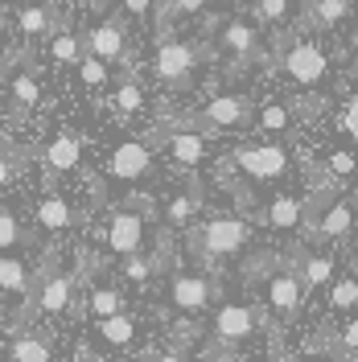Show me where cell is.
<instances>
[{
	"label": "cell",
	"instance_id": "obj_1",
	"mask_svg": "<svg viewBox=\"0 0 358 362\" xmlns=\"http://www.w3.org/2000/svg\"><path fill=\"white\" fill-rule=\"evenodd\" d=\"M251 239V230H247L243 218H210V223H202L194 235H190V243L198 255H235V251H243V243Z\"/></svg>",
	"mask_w": 358,
	"mask_h": 362
},
{
	"label": "cell",
	"instance_id": "obj_2",
	"mask_svg": "<svg viewBox=\"0 0 358 362\" xmlns=\"http://www.w3.org/2000/svg\"><path fill=\"white\" fill-rule=\"evenodd\" d=\"M280 66H284V74L296 87H317L325 78V70H330V58H325V49L317 42H292L280 54Z\"/></svg>",
	"mask_w": 358,
	"mask_h": 362
},
{
	"label": "cell",
	"instance_id": "obj_3",
	"mask_svg": "<svg viewBox=\"0 0 358 362\" xmlns=\"http://www.w3.org/2000/svg\"><path fill=\"white\" fill-rule=\"evenodd\" d=\"M70 293H74V276L70 272H54V259L45 264V276L33 280V296H29V309H37L45 317L67 313Z\"/></svg>",
	"mask_w": 358,
	"mask_h": 362
},
{
	"label": "cell",
	"instance_id": "obj_4",
	"mask_svg": "<svg viewBox=\"0 0 358 362\" xmlns=\"http://www.w3.org/2000/svg\"><path fill=\"white\" fill-rule=\"evenodd\" d=\"M198 66V49L190 42H161L157 45V58H153V70L165 87H185L190 74Z\"/></svg>",
	"mask_w": 358,
	"mask_h": 362
},
{
	"label": "cell",
	"instance_id": "obj_5",
	"mask_svg": "<svg viewBox=\"0 0 358 362\" xmlns=\"http://www.w3.org/2000/svg\"><path fill=\"white\" fill-rule=\"evenodd\" d=\"M235 165L243 169L247 177L272 181L289 169V153L280 144H243V148H235Z\"/></svg>",
	"mask_w": 358,
	"mask_h": 362
},
{
	"label": "cell",
	"instance_id": "obj_6",
	"mask_svg": "<svg viewBox=\"0 0 358 362\" xmlns=\"http://www.w3.org/2000/svg\"><path fill=\"white\" fill-rule=\"evenodd\" d=\"M255 325H260L255 309H247V305H223L214 313V341L219 346H239V341H247L255 334Z\"/></svg>",
	"mask_w": 358,
	"mask_h": 362
},
{
	"label": "cell",
	"instance_id": "obj_7",
	"mask_svg": "<svg viewBox=\"0 0 358 362\" xmlns=\"http://www.w3.org/2000/svg\"><path fill=\"white\" fill-rule=\"evenodd\" d=\"M301 300H305V284H301V276L289 272V268L272 272L268 276V309L272 313H280L284 321H289V317L301 313Z\"/></svg>",
	"mask_w": 358,
	"mask_h": 362
},
{
	"label": "cell",
	"instance_id": "obj_8",
	"mask_svg": "<svg viewBox=\"0 0 358 362\" xmlns=\"http://www.w3.org/2000/svg\"><path fill=\"white\" fill-rule=\"evenodd\" d=\"M169 296H173V309H181V313H202L214 300V284L202 272H181L169 284Z\"/></svg>",
	"mask_w": 358,
	"mask_h": 362
},
{
	"label": "cell",
	"instance_id": "obj_9",
	"mask_svg": "<svg viewBox=\"0 0 358 362\" xmlns=\"http://www.w3.org/2000/svg\"><path fill=\"white\" fill-rule=\"evenodd\" d=\"M108 247L115 255H140L144 251V218L132 214V210H115L112 223H108Z\"/></svg>",
	"mask_w": 358,
	"mask_h": 362
},
{
	"label": "cell",
	"instance_id": "obj_10",
	"mask_svg": "<svg viewBox=\"0 0 358 362\" xmlns=\"http://www.w3.org/2000/svg\"><path fill=\"white\" fill-rule=\"evenodd\" d=\"M251 99L247 95H214L206 107H202V119L210 124V128H243L251 124Z\"/></svg>",
	"mask_w": 358,
	"mask_h": 362
},
{
	"label": "cell",
	"instance_id": "obj_11",
	"mask_svg": "<svg viewBox=\"0 0 358 362\" xmlns=\"http://www.w3.org/2000/svg\"><path fill=\"white\" fill-rule=\"evenodd\" d=\"M108 169H112L115 181H140L149 169H153V153H149L144 140H124V144H115Z\"/></svg>",
	"mask_w": 358,
	"mask_h": 362
},
{
	"label": "cell",
	"instance_id": "obj_12",
	"mask_svg": "<svg viewBox=\"0 0 358 362\" xmlns=\"http://www.w3.org/2000/svg\"><path fill=\"white\" fill-rule=\"evenodd\" d=\"M83 49H87L91 58H99L103 66L120 62V58H124V25H120V21L95 25L87 37H83Z\"/></svg>",
	"mask_w": 358,
	"mask_h": 362
},
{
	"label": "cell",
	"instance_id": "obj_13",
	"mask_svg": "<svg viewBox=\"0 0 358 362\" xmlns=\"http://www.w3.org/2000/svg\"><path fill=\"white\" fill-rule=\"evenodd\" d=\"M165 148L178 165H202L206 160V136L202 132H190V128H178V132L165 136Z\"/></svg>",
	"mask_w": 358,
	"mask_h": 362
},
{
	"label": "cell",
	"instance_id": "obj_14",
	"mask_svg": "<svg viewBox=\"0 0 358 362\" xmlns=\"http://www.w3.org/2000/svg\"><path fill=\"white\" fill-rule=\"evenodd\" d=\"M17 29H21L25 42L54 37V29H58V21H54V8H42V4H25V8H17Z\"/></svg>",
	"mask_w": 358,
	"mask_h": 362
},
{
	"label": "cell",
	"instance_id": "obj_15",
	"mask_svg": "<svg viewBox=\"0 0 358 362\" xmlns=\"http://www.w3.org/2000/svg\"><path fill=\"white\" fill-rule=\"evenodd\" d=\"M8 358L13 362H50L54 358L50 334H42V329H25V334H17L13 346H8Z\"/></svg>",
	"mask_w": 358,
	"mask_h": 362
},
{
	"label": "cell",
	"instance_id": "obj_16",
	"mask_svg": "<svg viewBox=\"0 0 358 362\" xmlns=\"http://www.w3.org/2000/svg\"><path fill=\"white\" fill-rule=\"evenodd\" d=\"M79 157H83V144H79V136H54L50 144H45V169L50 173H70L74 165H79Z\"/></svg>",
	"mask_w": 358,
	"mask_h": 362
},
{
	"label": "cell",
	"instance_id": "obj_17",
	"mask_svg": "<svg viewBox=\"0 0 358 362\" xmlns=\"http://www.w3.org/2000/svg\"><path fill=\"white\" fill-rule=\"evenodd\" d=\"M219 45H223L226 54H235V58H251V54L260 49V33H255L247 21H226Z\"/></svg>",
	"mask_w": 358,
	"mask_h": 362
},
{
	"label": "cell",
	"instance_id": "obj_18",
	"mask_svg": "<svg viewBox=\"0 0 358 362\" xmlns=\"http://www.w3.org/2000/svg\"><path fill=\"white\" fill-rule=\"evenodd\" d=\"M350 226H354V206L330 202L321 210V218H317V235L321 239H342V235H350Z\"/></svg>",
	"mask_w": 358,
	"mask_h": 362
},
{
	"label": "cell",
	"instance_id": "obj_19",
	"mask_svg": "<svg viewBox=\"0 0 358 362\" xmlns=\"http://www.w3.org/2000/svg\"><path fill=\"white\" fill-rule=\"evenodd\" d=\"M74 223V210H70V202L62 198V194H45L42 202H37V226L42 230H67V226Z\"/></svg>",
	"mask_w": 358,
	"mask_h": 362
},
{
	"label": "cell",
	"instance_id": "obj_20",
	"mask_svg": "<svg viewBox=\"0 0 358 362\" xmlns=\"http://www.w3.org/2000/svg\"><path fill=\"white\" fill-rule=\"evenodd\" d=\"M0 288L4 293H17V296L33 293V276H29V268H25L17 255H0Z\"/></svg>",
	"mask_w": 358,
	"mask_h": 362
},
{
	"label": "cell",
	"instance_id": "obj_21",
	"mask_svg": "<svg viewBox=\"0 0 358 362\" xmlns=\"http://www.w3.org/2000/svg\"><path fill=\"white\" fill-rule=\"evenodd\" d=\"M45 49H50V58H54L58 66H79L83 54H87V49H83V37H79V33H67V29H58Z\"/></svg>",
	"mask_w": 358,
	"mask_h": 362
},
{
	"label": "cell",
	"instance_id": "obj_22",
	"mask_svg": "<svg viewBox=\"0 0 358 362\" xmlns=\"http://www.w3.org/2000/svg\"><path fill=\"white\" fill-rule=\"evenodd\" d=\"M8 95H13V103H17L21 112L37 107V103H42V83H37V74H33V70L13 74V78H8Z\"/></svg>",
	"mask_w": 358,
	"mask_h": 362
},
{
	"label": "cell",
	"instance_id": "obj_23",
	"mask_svg": "<svg viewBox=\"0 0 358 362\" xmlns=\"http://www.w3.org/2000/svg\"><path fill=\"white\" fill-rule=\"evenodd\" d=\"M99 338L108 346H132L136 338V317L132 313H115L108 321H99Z\"/></svg>",
	"mask_w": 358,
	"mask_h": 362
},
{
	"label": "cell",
	"instance_id": "obj_24",
	"mask_svg": "<svg viewBox=\"0 0 358 362\" xmlns=\"http://www.w3.org/2000/svg\"><path fill=\"white\" fill-rule=\"evenodd\" d=\"M296 276H301L305 293H309V288H321V284L334 280V259H330V255H305V264H301Z\"/></svg>",
	"mask_w": 358,
	"mask_h": 362
},
{
	"label": "cell",
	"instance_id": "obj_25",
	"mask_svg": "<svg viewBox=\"0 0 358 362\" xmlns=\"http://www.w3.org/2000/svg\"><path fill=\"white\" fill-rule=\"evenodd\" d=\"M301 218H305V206L296 202V198H276L268 206V223L276 230H292V226H301Z\"/></svg>",
	"mask_w": 358,
	"mask_h": 362
},
{
	"label": "cell",
	"instance_id": "obj_26",
	"mask_svg": "<svg viewBox=\"0 0 358 362\" xmlns=\"http://www.w3.org/2000/svg\"><path fill=\"white\" fill-rule=\"evenodd\" d=\"M346 13H350V0H313L309 25H313V29H334Z\"/></svg>",
	"mask_w": 358,
	"mask_h": 362
},
{
	"label": "cell",
	"instance_id": "obj_27",
	"mask_svg": "<svg viewBox=\"0 0 358 362\" xmlns=\"http://www.w3.org/2000/svg\"><path fill=\"white\" fill-rule=\"evenodd\" d=\"M330 309H337V313L358 309V276H337L330 288Z\"/></svg>",
	"mask_w": 358,
	"mask_h": 362
},
{
	"label": "cell",
	"instance_id": "obj_28",
	"mask_svg": "<svg viewBox=\"0 0 358 362\" xmlns=\"http://www.w3.org/2000/svg\"><path fill=\"white\" fill-rule=\"evenodd\" d=\"M87 309L99 321H108V317L115 313H124V296L115 293V288H91V300H87Z\"/></svg>",
	"mask_w": 358,
	"mask_h": 362
},
{
	"label": "cell",
	"instance_id": "obj_29",
	"mask_svg": "<svg viewBox=\"0 0 358 362\" xmlns=\"http://www.w3.org/2000/svg\"><path fill=\"white\" fill-rule=\"evenodd\" d=\"M194 214H198V198H194V194H178L173 202L165 206L169 226H190V223H194Z\"/></svg>",
	"mask_w": 358,
	"mask_h": 362
},
{
	"label": "cell",
	"instance_id": "obj_30",
	"mask_svg": "<svg viewBox=\"0 0 358 362\" xmlns=\"http://www.w3.org/2000/svg\"><path fill=\"white\" fill-rule=\"evenodd\" d=\"M115 107L124 115H132L144 107V95H140V83L136 78H120V87H115Z\"/></svg>",
	"mask_w": 358,
	"mask_h": 362
},
{
	"label": "cell",
	"instance_id": "obj_31",
	"mask_svg": "<svg viewBox=\"0 0 358 362\" xmlns=\"http://www.w3.org/2000/svg\"><path fill=\"white\" fill-rule=\"evenodd\" d=\"M17 243H25V230H21V223L0 206V255H8Z\"/></svg>",
	"mask_w": 358,
	"mask_h": 362
},
{
	"label": "cell",
	"instance_id": "obj_32",
	"mask_svg": "<svg viewBox=\"0 0 358 362\" xmlns=\"http://www.w3.org/2000/svg\"><path fill=\"white\" fill-rule=\"evenodd\" d=\"M153 272H157V259H149V255H128V259H124V276H128L132 284H144Z\"/></svg>",
	"mask_w": 358,
	"mask_h": 362
},
{
	"label": "cell",
	"instance_id": "obj_33",
	"mask_svg": "<svg viewBox=\"0 0 358 362\" xmlns=\"http://www.w3.org/2000/svg\"><path fill=\"white\" fill-rule=\"evenodd\" d=\"M289 124H292V112L280 107V103H268V107L260 112V128H268V132H284Z\"/></svg>",
	"mask_w": 358,
	"mask_h": 362
},
{
	"label": "cell",
	"instance_id": "obj_34",
	"mask_svg": "<svg viewBox=\"0 0 358 362\" xmlns=\"http://www.w3.org/2000/svg\"><path fill=\"white\" fill-rule=\"evenodd\" d=\"M289 8H292V0H260L255 4L260 21H268V25H284L289 21Z\"/></svg>",
	"mask_w": 358,
	"mask_h": 362
},
{
	"label": "cell",
	"instance_id": "obj_35",
	"mask_svg": "<svg viewBox=\"0 0 358 362\" xmlns=\"http://www.w3.org/2000/svg\"><path fill=\"white\" fill-rule=\"evenodd\" d=\"M79 78H83L87 87H103V83H108V66H103L99 58L83 54V62H79Z\"/></svg>",
	"mask_w": 358,
	"mask_h": 362
},
{
	"label": "cell",
	"instance_id": "obj_36",
	"mask_svg": "<svg viewBox=\"0 0 358 362\" xmlns=\"http://www.w3.org/2000/svg\"><path fill=\"white\" fill-rule=\"evenodd\" d=\"M17 169H21V165L13 160V140H8V136H0V189L17 177Z\"/></svg>",
	"mask_w": 358,
	"mask_h": 362
},
{
	"label": "cell",
	"instance_id": "obj_37",
	"mask_svg": "<svg viewBox=\"0 0 358 362\" xmlns=\"http://www.w3.org/2000/svg\"><path fill=\"white\" fill-rule=\"evenodd\" d=\"M354 169H358L354 153H346V148H334V153H330V173H334V177H350Z\"/></svg>",
	"mask_w": 358,
	"mask_h": 362
},
{
	"label": "cell",
	"instance_id": "obj_38",
	"mask_svg": "<svg viewBox=\"0 0 358 362\" xmlns=\"http://www.w3.org/2000/svg\"><path fill=\"white\" fill-rule=\"evenodd\" d=\"M337 124H342V132L350 136V140H358V95H350V103L342 107V119Z\"/></svg>",
	"mask_w": 358,
	"mask_h": 362
},
{
	"label": "cell",
	"instance_id": "obj_39",
	"mask_svg": "<svg viewBox=\"0 0 358 362\" xmlns=\"http://www.w3.org/2000/svg\"><path fill=\"white\" fill-rule=\"evenodd\" d=\"M206 0H165V13H173V17H185V13H198Z\"/></svg>",
	"mask_w": 358,
	"mask_h": 362
},
{
	"label": "cell",
	"instance_id": "obj_40",
	"mask_svg": "<svg viewBox=\"0 0 358 362\" xmlns=\"http://www.w3.org/2000/svg\"><path fill=\"white\" fill-rule=\"evenodd\" d=\"M342 346L358 354V317H350V321H346V329H342Z\"/></svg>",
	"mask_w": 358,
	"mask_h": 362
},
{
	"label": "cell",
	"instance_id": "obj_41",
	"mask_svg": "<svg viewBox=\"0 0 358 362\" xmlns=\"http://www.w3.org/2000/svg\"><path fill=\"white\" fill-rule=\"evenodd\" d=\"M149 8H153V0H124L128 17H149Z\"/></svg>",
	"mask_w": 358,
	"mask_h": 362
},
{
	"label": "cell",
	"instance_id": "obj_42",
	"mask_svg": "<svg viewBox=\"0 0 358 362\" xmlns=\"http://www.w3.org/2000/svg\"><path fill=\"white\" fill-rule=\"evenodd\" d=\"M153 362H185V358H181V354H173V350H169V354H157V358H153Z\"/></svg>",
	"mask_w": 358,
	"mask_h": 362
},
{
	"label": "cell",
	"instance_id": "obj_43",
	"mask_svg": "<svg viewBox=\"0 0 358 362\" xmlns=\"http://www.w3.org/2000/svg\"><path fill=\"white\" fill-rule=\"evenodd\" d=\"M210 362H243V358H235V354H210Z\"/></svg>",
	"mask_w": 358,
	"mask_h": 362
},
{
	"label": "cell",
	"instance_id": "obj_44",
	"mask_svg": "<svg viewBox=\"0 0 358 362\" xmlns=\"http://www.w3.org/2000/svg\"><path fill=\"white\" fill-rule=\"evenodd\" d=\"M70 362H95V358H91V354H79V358H70Z\"/></svg>",
	"mask_w": 358,
	"mask_h": 362
},
{
	"label": "cell",
	"instance_id": "obj_45",
	"mask_svg": "<svg viewBox=\"0 0 358 362\" xmlns=\"http://www.w3.org/2000/svg\"><path fill=\"white\" fill-rule=\"evenodd\" d=\"M284 362H301V358H284Z\"/></svg>",
	"mask_w": 358,
	"mask_h": 362
},
{
	"label": "cell",
	"instance_id": "obj_46",
	"mask_svg": "<svg viewBox=\"0 0 358 362\" xmlns=\"http://www.w3.org/2000/svg\"><path fill=\"white\" fill-rule=\"evenodd\" d=\"M95 4H108V0H95Z\"/></svg>",
	"mask_w": 358,
	"mask_h": 362
}]
</instances>
